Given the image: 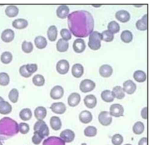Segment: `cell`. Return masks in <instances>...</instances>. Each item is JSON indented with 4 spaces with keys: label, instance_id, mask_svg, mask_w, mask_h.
Instances as JSON below:
<instances>
[{
    "label": "cell",
    "instance_id": "obj_18",
    "mask_svg": "<svg viewBox=\"0 0 152 145\" xmlns=\"http://www.w3.org/2000/svg\"><path fill=\"white\" fill-rule=\"evenodd\" d=\"M84 103L87 108L93 109L97 104V98L94 95L89 94L84 97Z\"/></svg>",
    "mask_w": 152,
    "mask_h": 145
},
{
    "label": "cell",
    "instance_id": "obj_25",
    "mask_svg": "<svg viewBox=\"0 0 152 145\" xmlns=\"http://www.w3.org/2000/svg\"><path fill=\"white\" fill-rule=\"evenodd\" d=\"M12 111L11 105L7 101L4 100L0 102V114L8 115Z\"/></svg>",
    "mask_w": 152,
    "mask_h": 145
},
{
    "label": "cell",
    "instance_id": "obj_41",
    "mask_svg": "<svg viewBox=\"0 0 152 145\" xmlns=\"http://www.w3.org/2000/svg\"><path fill=\"white\" fill-rule=\"evenodd\" d=\"M107 30L110 32L113 33H116L119 32L120 30V27L119 24L115 21H112L109 23L107 25Z\"/></svg>",
    "mask_w": 152,
    "mask_h": 145
},
{
    "label": "cell",
    "instance_id": "obj_5",
    "mask_svg": "<svg viewBox=\"0 0 152 145\" xmlns=\"http://www.w3.org/2000/svg\"><path fill=\"white\" fill-rule=\"evenodd\" d=\"M96 87L95 83L88 79L83 80L80 84V90L83 92H88L93 91Z\"/></svg>",
    "mask_w": 152,
    "mask_h": 145
},
{
    "label": "cell",
    "instance_id": "obj_23",
    "mask_svg": "<svg viewBox=\"0 0 152 145\" xmlns=\"http://www.w3.org/2000/svg\"><path fill=\"white\" fill-rule=\"evenodd\" d=\"M72 75L77 78H80L84 73V67L80 63L74 64L72 67Z\"/></svg>",
    "mask_w": 152,
    "mask_h": 145
},
{
    "label": "cell",
    "instance_id": "obj_6",
    "mask_svg": "<svg viewBox=\"0 0 152 145\" xmlns=\"http://www.w3.org/2000/svg\"><path fill=\"white\" fill-rule=\"evenodd\" d=\"M99 122L103 126L109 125L112 121V118L109 112L102 111L98 116Z\"/></svg>",
    "mask_w": 152,
    "mask_h": 145
},
{
    "label": "cell",
    "instance_id": "obj_34",
    "mask_svg": "<svg viewBox=\"0 0 152 145\" xmlns=\"http://www.w3.org/2000/svg\"><path fill=\"white\" fill-rule=\"evenodd\" d=\"M101 98L104 101H105L106 103L112 102L114 100V97L113 96L112 91L110 90H104L102 92Z\"/></svg>",
    "mask_w": 152,
    "mask_h": 145
},
{
    "label": "cell",
    "instance_id": "obj_15",
    "mask_svg": "<svg viewBox=\"0 0 152 145\" xmlns=\"http://www.w3.org/2000/svg\"><path fill=\"white\" fill-rule=\"evenodd\" d=\"M14 32L12 29H7L2 32L1 38L4 42H10L14 39Z\"/></svg>",
    "mask_w": 152,
    "mask_h": 145
},
{
    "label": "cell",
    "instance_id": "obj_32",
    "mask_svg": "<svg viewBox=\"0 0 152 145\" xmlns=\"http://www.w3.org/2000/svg\"><path fill=\"white\" fill-rule=\"evenodd\" d=\"M112 94L114 98L121 100L124 98L125 93L123 91L122 88L121 86H115L112 89Z\"/></svg>",
    "mask_w": 152,
    "mask_h": 145
},
{
    "label": "cell",
    "instance_id": "obj_51",
    "mask_svg": "<svg viewBox=\"0 0 152 145\" xmlns=\"http://www.w3.org/2000/svg\"><path fill=\"white\" fill-rule=\"evenodd\" d=\"M26 67L29 73L32 75L37 70V65L36 64H26Z\"/></svg>",
    "mask_w": 152,
    "mask_h": 145
},
{
    "label": "cell",
    "instance_id": "obj_55",
    "mask_svg": "<svg viewBox=\"0 0 152 145\" xmlns=\"http://www.w3.org/2000/svg\"><path fill=\"white\" fill-rule=\"evenodd\" d=\"M4 98L2 97H1L0 96V102H1V101H4Z\"/></svg>",
    "mask_w": 152,
    "mask_h": 145
},
{
    "label": "cell",
    "instance_id": "obj_17",
    "mask_svg": "<svg viewBox=\"0 0 152 145\" xmlns=\"http://www.w3.org/2000/svg\"><path fill=\"white\" fill-rule=\"evenodd\" d=\"M116 18L122 23H126L130 20V14L126 10H119L115 14Z\"/></svg>",
    "mask_w": 152,
    "mask_h": 145
},
{
    "label": "cell",
    "instance_id": "obj_49",
    "mask_svg": "<svg viewBox=\"0 0 152 145\" xmlns=\"http://www.w3.org/2000/svg\"><path fill=\"white\" fill-rule=\"evenodd\" d=\"M43 137L36 131L34 132V134L31 138L32 143L35 145H39L42 141Z\"/></svg>",
    "mask_w": 152,
    "mask_h": 145
},
{
    "label": "cell",
    "instance_id": "obj_56",
    "mask_svg": "<svg viewBox=\"0 0 152 145\" xmlns=\"http://www.w3.org/2000/svg\"><path fill=\"white\" fill-rule=\"evenodd\" d=\"M0 145H3V144H2V143L1 142V140H0Z\"/></svg>",
    "mask_w": 152,
    "mask_h": 145
},
{
    "label": "cell",
    "instance_id": "obj_2",
    "mask_svg": "<svg viewBox=\"0 0 152 145\" xmlns=\"http://www.w3.org/2000/svg\"><path fill=\"white\" fill-rule=\"evenodd\" d=\"M18 124L10 117H4L0 119V140H6L15 135L18 131Z\"/></svg>",
    "mask_w": 152,
    "mask_h": 145
},
{
    "label": "cell",
    "instance_id": "obj_37",
    "mask_svg": "<svg viewBox=\"0 0 152 145\" xmlns=\"http://www.w3.org/2000/svg\"><path fill=\"white\" fill-rule=\"evenodd\" d=\"M133 38L131 32L128 30H124L121 34V39L125 43H129L132 41Z\"/></svg>",
    "mask_w": 152,
    "mask_h": 145
},
{
    "label": "cell",
    "instance_id": "obj_9",
    "mask_svg": "<svg viewBox=\"0 0 152 145\" xmlns=\"http://www.w3.org/2000/svg\"><path fill=\"white\" fill-rule=\"evenodd\" d=\"M69 68V64L67 60H59L56 66V69L57 72L61 75L66 74Z\"/></svg>",
    "mask_w": 152,
    "mask_h": 145
},
{
    "label": "cell",
    "instance_id": "obj_47",
    "mask_svg": "<svg viewBox=\"0 0 152 145\" xmlns=\"http://www.w3.org/2000/svg\"><path fill=\"white\" fill-rule=\"evenodd\" d=\"M18 131L22 134H26L30 130V127L28 124L25 122H21L18 125Z\"/></svg>",
    "mask_w": 152,
    "mask_h": 145
},
{
    "label": "cell",
    "instance_id": "obj_29",
    "mask_svg": "<svg viewBox=\"0 0 152 145\" xmlns=\"http://www.w3.org/2000/svg\"><path fill=\"white\" fill-rule=\"evenodd\" d=\"M56 45L57 51L61 53H63L68 50L69 47V43L68 41H66L61 38L58 40Z\"/></svg>",
    "mask_w": 152,
    "mask_h": 145
},
{
    "label": "cell",
    "instance_id": "obj_43",
    "mask_svg": "<svg viewBox=\"0 0 152 145\" xmlns=\"http://www.w3.org/2000/svg\"><path fill=\"white\" fill-rule=\"evenodd\" d=\"M101 36H102V39L107 42L112 41L114 38L113 34L108 30H104L101 33Z\"/></svg>",
    "mask_w": 152,
    "mask_h": 145
},
{
    "label": "cell",
    "instance_id": "obj_30",
    "mask_svg": "<svg viewBox=\"0 0 152 145\" xmlns=\"http://www.w3.org/2000/svg\"><path fill=\"white\" fill-rule=\"evenodd\" d=\"M19 10L15 5H9L8 6L5 10V14L8 17H14L17 16L18 14Z\"/></svg>",
    "mask_w": 152,
    "mask_h": 145
},
{
    "label": "cell",
    "instance_id": "obj_24",
    "mask_svg": "<svg viewBox=\"0 0 152 145\" xmlns=\"http://www.w3.org/2000/svg\"><path fill=\"white\" fill-rule=\"evenodd\" d=\"M50 125L52 129L55 131L59 130L62 127V122L60 118L56 116H52L50 119Z\"/></svg>",
    "mask_w": 152,
    "mask_h": 145
},
{
    "label": "cell",
    "instance_id": "obj_35",
    "mask_svg": "<svg viewBox=\"0 0 152 145\" xmlns=\"http://www.w3.org/2000/svg\"><path fill=\"white\" fill-rule=\"evenodd\" d=\"M134 79L138 82H143L146 80V74L145 73L140 70H136L133 75Z\"/></svg>",
    "mask_w": 152,
    "mask_h": 145
},
{
    "label": "cell",
    "instance_id": "obj_36",
    "mask_svg": "<svg viewBox=\"0 0 152 145\" xmlns=\"http://www.w3.org/2000/svg\"><path fill=\"white\" fill-rule=\"evenodd\" d=\"M144 125L141 121H138L134 124L132 127L133 132L136 135L141 134L144 131Z\"/></svg>",
    "mask_w": 152,
    "mask_h": 145
},
{
    "label": "cell",
    "instance_id": "obj_7",
    "mask_svg": "<svg viewBox=\"0 0 152 145\" xmlns=\"http://www.w3.org/2000/svg\"><path fill=\"white\" fill-rule=\"evenodd\" d=\"M124 107L120 104H118V103L113 104L110 107L109 113L111 116H112L116 118L122 116L124 115Z\"/></svg>",
    "mask_w": 152,
    "mask_h": 145
},
{
    "label": "cell",
    "instance_id": "obj_11",
    "mask_svg": "<svg viewBox=\"0 0 152 145\" xmlns=\"http://www.w3.org/2000/svg\"><path fill=\"white\" fill-rule=\"evenodd\" d=\"M42 145H65V143L60 137L51 136L44 140Z\"/></svg>",
    "mask_w": 152,
    "mask_h": 145
},
{
    "label": "cell",
    "instance_id": "obj_48",
    "mask_svg": "<svg viewBox=\"0 0 152 145\" xmlns=\"http://www.w3.org/2000/svg\"><path fill=\"white\" fill-rule=\"evenodd\" d=\"M60 34L62 38V39L68 41L71 39V33L69 30L66 29H62L60 32Z\"/></svg>",
    "mask_w": 152,
    "mask_h": 145
},
{
    "label": "cell",
    "instance_id": "obj_38",
    "mask_svg": "<svg viewBox=\"0 0 152 145\" xmlns=\"http://www.w3.org/2000/svg\"><path fill=\"white\" fill-rule=\"evenodd\" d=\"M97 133V128L94 126H88L84 130V134L88 137H92L96 135Z\"/></svg>",
    "mask_w": 152,
    "mask_h": 145
},
{
    "label": "cell",
    "instance_id": "obj_19",
    "mask_svg": "<svg viewBox=\"0 0 152 145\" xmlns=\"http://www.w3.org/2000/svg\"><path fill=\"white\" fill-rule=\"evenodd\" d=\"M79 119L83 124H88L92 121L93 115L88 110H83L79 114Z\"/></svg>",
    "mask_w": 152,
    "mask_h": 145
},
{
    "label": "cell",
    "instance_id": "obj_4",
    "mask_svg": "<svg viewBox=\"0 0 152 145\" xmlns=\"http://www.w3.org/2000/svg\"><path fill=\"white\" fill-rule=\"evenodd\" d=\"M34 131L37 132L43 138L49 135V129L43 120L37 121L34 125Z\"/></svg>",
    "mask_w": 152,
    "mask_h": 145
},
{
    "label": "cell",
    "instance_id": "obj_39",
    "mask_svg": "<svg viewBox=\"0 0 152 145\" xmlns=\"http://www.w3.org/2000/svg\"><path fill=\"white\" fill-rule=\"evenodd\" d=\"M32 82L34 85L37 87L43 86L45 84V78L42 75H36L33 76L32 79Z\"/></svg>",
    "mask_w": 152,
    "mask_h": 145
},
{
    "label": "cell",
    "instance_id": "obj_8",
    "mask_svg": "<svg viewBox=\"0 0 152 145\" xmlns=\"http://www.w3.org/2000/svg\"><path fill=\"white\" fill-rule=\"evenodd\" d=\"M60 138L65 143H71L75 138V133L71 129H66L60 133Z\"/></svg>",
    "mask_w": 152,
    "mask_h": 145
},
{
    "label": "cell",
    "instance_id": "obj_20",
    "mask_svg": "<svg viewBox=\"0 0 152 145\" xmlns=\"http://www.w3.org/2000/svg\"><path fill=\"white\" fill-rule=\"evenodd\" d=\"M112 73L113 69L109 64L102 65L99 68V73L102 77L108 78L111 76Z\"/></svg>",
    "mask_w": 152,
    "mask_h": 145
},
{
    "label": "cell",
    "instance_id": "obj_27",
    "mask_svg": "<svg viewBox=\"0 0 152 145\" xmlns=\"http://www.w3.org/2000/svg\"><path fill=\"white\" fill-rule=\"evenodd\" d=\"M147 15L145 14L141 19L136 22V27L139 30L144 31L147 29Z\"/></svg>",
    "mask_w": 152,
    "mask_h": 145
},
{
    "label": "cell",
    "instance_id": "obj_53",
    "mask_svg": "<svg viewBox=\"0 0 152 145\" xmlns=\"http://www.w3.org/2000/svg\"><path fill=\"white\" fill-rule=\"evenodd\" d=\"M138 145H147V137L141 138L139 140Z\"/></svg>",
    "mask_w": 152,
    "mask_h": 145
},
{
    "label": "cell",
    "instance_id": "obj_13",
    "mask_svg": "<svg viewBox=\"0 0 152 145\" xmlns=\"http://www.w3.org/2000/svg\"><path fill=\"white\" fill-rule=\"evenodd\" d=\"M136 84L131 80H127L123 84V91L128 94H132L136 90Z\"/></svg>",
    "mask_w": 152,
    "mask_h": 145
},
{
    "label": "cell",
    "instance_id": "obj_21",
    "mask_svg": "<svg viewBox=\"0 0 152 145\" xmlns=\"http://www.w3.org/2000/svg\"><path fill=\"white\" fill-rule=\"evenodd\" d=\"M34 115L35 118L38 121L43 120L47 115L46 109L43 106H38L35 109L34 111Z\"/></svg>",
    "mask_w": 152,
    "mask_h": 145
},
{
    "label": "cell",
    "instance_id": "obj_58",
    "mask_svg": "<svg viewBox=\"0 0 152 145\" xmlns=\"http://www.w3.org/2000/svg\"><path fill=\"white\" fill-rule=\"evenodd\" d=\"M124 145H132V144H125Z\"/></svg>",
    "mask_w": 152,
    "mask_h": 145
},
{
    "label": "cell",
    "instance_id": "obj_46",
    "mask_svg": "<svg viewBox=\"0 0 152 145\" xmlns=\"http://www.w3.org/2000/svg\"><path fill=\"white\" fill-rule=\"evenodd\" d=\"M124 141V138L119 134H115L112 137V143L113 145H121Z\"/></svg>",
    "mask_w": 152,
    "mask_h": 145
},
{
    "label": "cell",
    "instance_id": "obj_1",
    "mask_svg": "<svg viewBox=\"0 0 152 145\" xmlns=\"http://www.w3.org/2000/svg\"><path fill=\"white\" fill-rule=\"evenodd\" d=\"M68 26L74 36L87 37L93 30L94 18L87 11H75L68 16Z\"/></svg>",
    "mask_w": 152,
    "mask_h": 145
},
{
    "label": "cell",
    "instance_id": "obj_28",
    "mask_svg": "<svg viewBox=\"0 0 152 145\" xmlns=\"http://www.w3.org/2000/svg\"><path fill=\"white\" fill-rule=\"evenodd\" d=\"M47 35L50 41H55L56 39L58 36L57 27L55 25L50 26L48 29Z\"/></svg>",
    "mask_w": 152,
    "mask_h": 145
},
{
    "label": "cell",
    "instance_id": "obj_40",
    "mask_svg": "<svg viewBox=\"0 0 152 145\" xmlns=\"http://www.w3.org/2000/svg\"><path fill=\"white\" fill-rule=\"evenodd\" d=\"M12 60V55L9 51L4 52L1 55V61L4 64H9Z\"/></svg>",
    "mask_w": 152,
    "mask_h": 145
},
{
    "label": "cell",
    "instance_id": "obj_22",
    "mask_svg": "<svg viewBox=\"0 0 152 145\" xmlns=\"http://www.w3.org/2000/svg\"><path fill=\"white\" fill-rule=\"evenodd\" d=\"M69 11V9L68 6L65 5H62L58 7L56 10V15L57 16L62 19L65 18L68 16Z\"/></svg>",
    "mask_w": 152,
    "mask_h": 145
},
{
    "label": "cell",
    "instance_id": "obj_52",
    "mask_svg": "<svg viewBox=\"0 0 152 145\" xmlns=\"http://www.w3.org/2000/svg\"><path fill=\"white\" fill-rule=\"evenodd\" d=\"M147 107H144L142 110H141V117L144 119H146L147 118Z\"/></svg>",
    "mask_w": 152,
    "mask_h": 145
},
{
    "label": "cell",
    "instance_id": "obj_3",
    "mask_svg": "<svg viewBox=\"0 0 152 145\" xmlns=\"http://www.w3.org/2000/svg\"><path fill=\"white\" fill-rule=\"evenodd\" d=\"M88 45L89 48L93 50H97L101 47V33L97 31L92 32L89 35Z\"/></svg>",
    "mask_w": 152,
    "mask_h": 145
},
{
    "label": "cell",
    "instance_id": "obj_16",
    "mask_svg": "<svg viewBox=\"0 0 152 145\" xmlns=\"http://www.w3.org/2000/svg\"><path fill=\"white\" fill-rule=\"evenodd\" d=\"M80 95L77 92H72L68 97V104L71 107H75L80 103Z\"/></svg>",
    "mask_w": 152,
    "mask_h": 145
},
{
    "label": "cell",
    "instance_id": "obj_26",
    "mask_svg": "<svg viewBox=\"0 0 152 145\" xmlns=\"http://www.w3.org/2000/svg\"><path fill=\"white\" fill-rule=\"evenodd\" d=\"M12 25L17 29H23L28 26V21L24 18H17L12 21Z\"/></svg>",
    "mask_w": 152,
    "mask_h": 145
},
{
    "label": "cell",
    "instance_id": "obj_31",
    "mask_svg": "<svg viewBox=\"0 0 152 145\" xmlns=\"http://www.w3.org/2000/svg\"><path fill=\"white\" fill-rule=\"evenodd\" d=\"M34 44L38 49H43L47 45L46 39L42 36H36L34 39Z\"/></svg>",
    "mask_w": 152,
    "mask_h": 145
},
{
    "label": "cell",
    "instance_id": "obj_42",
    "mask_svg": "<svg viewBox=\"0 0 152 145\" xmlns=\"http://www.w3.org/2000/svg\"><path fill=\"white\" fill-rule=\"evenodd\" d=\"M18 96H19L18 91L16 88L12 89L8 94V98L13 103H15L17 102L18 99Z\"/></svg>",
    "mask_w": 152,
    "mask_h": 145
},
{
    "label": "cell",
    "instance_id": "obj_44",
    "mask_svg": "<svg viewBox=\"0 0 152 145\" xmlns=\"http://www.w3.org/2000/svg\"><path fill=\"white\" fill-rule=\"evenodd\" d=\"M21 48L25 53H30L33 50V45L31 42L24 41L22 43Z\"/></svg>",
    "mask_w": 152,
    "mask_h": 145
},
{
    "label": "cell",
    "instance_id": "obj_57",
    "mask_svg": "<svg viewBox=\"0 0 152 145\" xmlns=\"http://www.w3.org/2000/svg\"><path fill=\"white\" fill-rule=\"evenodd\" d=\"M81 145H87V144H86V143H82V144H81Z\"/></svg>",
    "mask_w": 152,
    "mask_h": 145
},
{
    "label": "cell",
    "instance_id": "obj_10",
    "mask_svg": "<svg viewBox=\"0 0 152 145\" xmlns=\"http://www.w3.org/2000/svg\"><path fill=\"white\" fill-rule=\"evenodd\" d=\"M64 93L63 88L60 85H56L50 90V96L53 100H58L63 97Z\"/></svg>",
    "mask_w": 152,
    "mask_h": 145
},
{
    "label": "cell",
    "instance_id": "obj_54",
    "mask_svg": "<svg viewBox=\"0 0 152 145\" xmlns=\"http://www.w3.org/2000/svg\"><path fill=\"white\" fill-rule=\"evenodd\" d=\"M93 7H100L101 5H93Z\"/></svg>",
    "mask_w": 152,
    "mask_h": 145
},
{
    "label": "cell",
    "instance_id": "obj_12",
    "mask_svg": "<svg viewBox=\"0 0 152 145\" xmlns=\"http://www.w3.org/2000/svg\"><path fill=\"white\" fill-rule=\"evenodd\" d=\"M50 109L53 113L56 114H63L66 110L65 104L62 102L52 103L50 107Z\"/></svg>",
    "mask_w": 152,
    "mask_h": 145
},
{
    "label": "cell",
    "instance_id": "obj_14",
    "mask_svg": "<svg viewBox=\"0 0 152 145\" xmlns=\"http://www.w3.org/2000/svg\"><path fill=\"white\" fill-rule=\"evenodd\" d=\"M73 50L77 53H81L86 49V44L83 39L78 38L75 39L73 43Z\"/></svg>",
    "mask_w": 152,
    "mask_h": 145
},
{
    "label": "cell",
    "instance_id": "obj_50",
    "mask_svg": "<svg viewBox=\"0 0 152 145\" xmlns=\"http://www.w3.org/2000/svg\"><path fill=\"white\" fill-rule=\"evenodd\" d=\"M19 72H20V74L24 78H29L31 76V75L28 72L26 67V65H23L20 67Z\"/></svg>",
    "mask_w": 152,
    "mask_h": 145
},
{
    "label": "cell",
    "instance_id": "obj_45",
    "mask_svg": "<svg viewBox=\"0 0 152 145\" xmlns=\"http://www.w3.org/2000/svg\"><path fill=\"white\" fill-rule=\"evenodd\" d=\"M10 82V76L5 72L0 73V85L6 86Z\"/></svg>",
    "mask_w": 152,
    "mask_h": 145
},
{
    "label": "cell",
    "instance_id": "obj_33",
    "mask_svg": "<svg viewBox=\"0 0 152 145\" xmlns=\"http://www.w3.org/2000/svg\"><path fill=\"white\" fill-rule=\"evenodd\" d=\"M19 116L23 121H27L30 120L32 117V112L28 108L23 109L19 113Z\"/></svg>",
    "mask_w": 152,
    "mask_h": 145
}]
</instances>
